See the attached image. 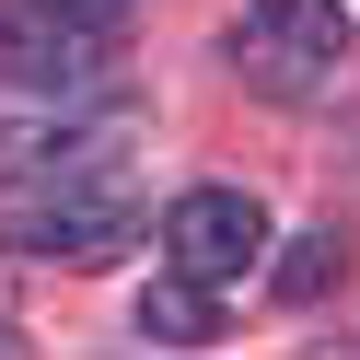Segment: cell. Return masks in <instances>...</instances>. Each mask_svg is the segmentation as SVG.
Wrapping results in <instances>:
<instances>
[{
  "label": "cell",
  "instance_id": "obj_1",
  "mask_svg": "<svg viewBox=\"0 0 360 360\" xmlns=\"http://www.w3.org/2000/svg\"><path fill=\"white\" fill-rule=\"evenodd\" d=\"M24 244L47 267H105L140 244V186H128L117 140H70L47 174L24 186Z\"/></svg>",
  "mask_w": 360,
  "mask_h": 360
},
{
  "label": "cell",
  "instance_id": "obj_2",
  "mask_svg": "<svg viewBox=\"0 0 360 360\" xmlns=\"http://www.w3.org/2000/svg\"><path fill=\"white\" fill-rule=\"evenodd\" d=\"M233 70L279 105H314L337 94L349 70V0H244L233 12Z\"/></svg>",
  "mask_w": 360,
  "mask_h": 360
},
{
  "label": "cell",
  "instance_id": "obj_3",
  "mask_svg": "<svg viewBox=\"0 0 360 360\" xmlns=\"http://www.w3.org/2000/svg\"><path fill=\"white\" fill-rule=\"evenodd\" d=\"M0 82L24 105L70 117L82 94H117V24H82V12H47V0H0Z\"/></svg>",
  "mask_w": 360,
  "mask_h": 360
},
{
  "label": "cell",
  "instance_id": "obj_4",
  "mask_svg": "<svg viewBox=\"0 0 360 360\" xmlns=\"http://www.w3.org/2000/svg\"><path fill=\"white\" fill-rule=\"evenodd\" d=\"M267 256V210L244 186H186L163 210V267L174 279H198V290H221V279H244V267Z\"/></svg>",
  "mask_w": 360,
  "mask_h": 360
},
{
  "label": "cell",
  "instance_id": "obj_5",
  "mask_svg": "<svg viewBox=\"0 0 360 360\" xmlns=\"http://www.w3.org/2000/svg\"><path fill=\"white\" fill-rule=\"evenodd\" d=\"M210 326H221V314H210V290H198V279H174V267L140 290V337H151V349H210Z\"/></svg>",
  "mask_w": 360,
  "mask_h": 360
},
{
  "label": "cell",
  "instance_id": "obj_6",
  "mask_svg": "<svg viewBox=\"0 0 360 360\" xmlns=\"http://www.w3.org/2000/svg\"><path fill=\"white\" fill-rule=\"evenodd\" d=\"M326 279H337V233H302V256L279 267V290H290V302H314Z\"/></svg>",
  "mask_w": 360,
  "mask_h": 360
},
{
  "label": "cell",
  "instance_id": "obj_7",
  "mask_svg": "<svg viewBox=\"0 0 360 360\" xmlns=\"http://www.w3.org/2000/svg\"><path fill=\"white\" fill-rule=\"evenodd\" d=\"M47 12H82V24H117L128 0H47Z\"/></svg>",
  "mask_w": 360,
  "mask_h": 360
},
{
  "label": "cell",
  "instance_id": "obj_8",
  "mask_svg": "<svg viewBox=\"0 0 360 360\" xmlns=\"http://www.w3.org/2000/svg\"><path fill=\"white\" fill-rule=\"evenodd\" d=\"M0 360H12V337H0Z\"/></svg>",
  "mask_w": 360,
  "mask_h": 360
}]
</instances>
